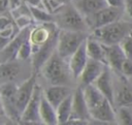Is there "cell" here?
I'll use <instances>...</instances> for the list:
<instances>
[{
    "label": "cell",
    "mask_w": 132,
    "mask_h": 125,
    "mask_svg": "<svg viewBox=\"0 0 132 125\" xmlns=\"http://www.w3.org/2000/svg\"><path fill=\"white\" fill-rule=\"evenodd\" d=\"M132 33V21L122 18L110 24L92 30L91 35L105 45L119 44L126 36Z\"/></svg>",
    "instance_id": "obj_1"
},
{
    "label": "cell",
    "mask_w": 132,
    "mask_h": 125,
    "mask_svg": "<svg viewBox=\"0 0 132 125\" xmlns=\"http://www.w3.org/2000/svg\"><path fill=\"white\" fill-rule=\"evenodd\" d=\"M55 22L59 29L84 32L90 30L86 18L74 7L71 2L65 3L58 8Z\"/></svg>",
    "instance_id": "obj_2"
},
{
    "label": "cell",
    "mask_w": 132,
    "mask_h": 125,
    "mask_svg": "<svg viewBox=\"0 0 132 125\" xmlns=\"http://www.w3.org/2000/svg\"><path fill=\"white\" fill-rule=\"evenodd\" d=\"M87 37L88 35L84 31L59 29L56 52L64 60L69 59V57L77 50Z\"/></svg>",
    "instance_id": "obj_3"
},
{
    "label": "cell",
    "mask_w": 132,
    "mask_h": 125,
    "mask_svg": "<svg viewBox=\"0 0 132 125\" xmlns=\"http://www.w3.org/2000/svg\"><path fill=\"white\" fill-rule=\"evenodd\" d=\"M64 61L55 51L42 65V74L52 85H64L68 81L70 70L69 67H66Z\"/></svg>",
    "instance_id": "obj_4"
},
{
    "label": "cell",
    "mask_w": 132,
    "mask_h": 125,
    "mask_svg": "<svg viewBox=\"0 0 132 125\" xmlns=\"http://www.w3.org/2000/svg\"><path fill=\"white\" fill-rule=\"evenodd\" d=\"M122 18H124V8H119V7L107 5L99 9L95 13L87 17L86 21L89 26V29L94 30L96 28H100L114 21H118Z\"/></svg>",
    "instance_id": "obj_5"
},
{
    "label": "cell",
    "mask_w": 132,
    "mask_h": 125,
    "mask_svg": "<svg viewBox=\"0 0 132 125\" xmlns=\"http://www.w3.org/2000/svg\"><path fill=\"white\" fill-rule=\"evenodd\" d=\"M1 105L2 111L12 121L20 122L21 114L16 107V86L12 83H5L1 86Z\"/></svg>",
    "instance_id": "obj_6"
},
{
    "label": "cell",
    "mask_w": 132,
    "mask_h": 125,
    "mask_svg": "<svg viewBox=\"0 0 132 125\" xmlns=\"http://www.w3.org/2000/svg\"><path fill=\"white\" fill-rule=\"evenodd\" d=\"M31 29V26L20 29L19 32L15 33L14 36L6 43V45L0 50V64L9 61H14L16 59L19 49L29 38Z\"/></svg>",
    "instance_id": "obj_7"
},
{
    "label": "cell",
    "mask_w": 132,
    "mask_h": 125,
    "mask_svg": "<svg viewBox=\"0 0 132 125\" xmlns=\"http://www.w3.org/2000/svg\"><path fill=\"white\" fill-rule=\"evenodd\" d=\"M58 32L59 28L53 31L50 38L34 53L32 54V65L34 68V71H38L42 65L46 62V60L53 55V53L56 51L57 46V39H58Z\"/></svg>",
    "instance_id": "obj_8"
},
{
    "label": "cell",
    "mask_w": 132,
    "mask_h": 125,
    "mask_svg": "<svg viewBox=\"0 0 132 125\" xmlns=\"http://www.w3.org/2000/svg\"><path fill=\"white\" fill-rule=\"evenodd\" d=\"M41 90L39 86H35L31 99L21 115L20 122L25 124H41L39 117V104L41 99Z\"/></svg>",
    "instance_id": "obj_9"
},
{
    "label": "cell",
    "mask_w": 132,
    "mask_h": 125,
    "mask_svg": "<svg viewBox=\"0 0 132 125\" xmlns=\"http://www.w3.org/2000/svg\"><path fill=\"white\" fill-rule=\"evenodd\" d=\"M114 82V106H132V80L118 75Z\"/></svg>",
    "instance_id": "obj_10"
},
{
    "label": "cell",
    "mask_w": 132,
    "mask_h": 125,
    "mask_svg": "<svg viewBox=\"0 0 132 125\" xmlns=\"http://www.w3.org/2000/svg\"><path fill=\"white\" fill-rule=\"evenodd\" d=\"M36 75H37L36 71L32 72V74L16 88V94H15L16 107L21 115L32 97L34 88L36 86Z\"/></svg>",
    "instance_id": "obj_11"
},
{
    "label": "cell",
    "mask_w": 132,
    "mask_h": 125,
    "mask_svg": "<svg viewBox=\"0 0 132 125\" xmlns=\"http://www.w3.org/2000/svg\"><path fill=\"white\" fill-rule=\"evenodd\" d=\"M93 84L114 106V81L112 70L107 65Z\"/></svg>",
    "instance_id": "obj_12"
},
{
    "label": "cell",
    "mask_w": 132,
    "mask_h": 125,
    "mask_svg": "<svg viewBox=\"0 0 132 125\" xmlns=\"http://www.w3.org/2000/svg\"><path fill=\"white\" fill-rule=\"evenodd\" d=\"M68 60H69L68 67H69L70 73L74 80H77L89 60L87 50H86V40L77 48V50L69 57Z\"/></svg>",
    "instance_id": "obj_13"
},
{
    "label": "cell",
    "mask_w": 132,
    "mask_h": 125,
    "mask_svg": "<svg viewBox=\"0 0 132 125\" xmlns=\"http://www.w3.org/2000/svg\"><path fill=\"white\" fill-rule=\"evenodd\" d=\"M105 66L106 65L104 63L89 58L84 70L81 71L79 77L77 79L79 81L80 87H85L87 85L93 84L96 81V79L101 74Z\"/></svg>",
    "instance_id": "obj_14"
},
{
    "label": "cell",
    "mask_w": 132,
    "mask_h": 125,
    "mask_svg": "<svg viewBox=\"0 0 132 125\" xmlns=\"http://www.w3.org/2000/svg\"><path fill=\"white\" fill-rule=\"evenodd\" d=\"M105 62L106 65L114 72L117 75H121V66L123 61L125 60V55L120 48L119 44H112V45H105Z\"/></svg>",
    "instance_id": "obj_15"
},
{
    "label": "cell",
    "mask_w": 132,
    "mask_h": 125,
    "mask_svg": "<svg viewBox=\"0 0 132 125\" xmlns=\"http://www.w3.org/2000/svg\"><path fill=\"white\" fill-rule=\"evenodd\" d=\"M70 118L80 119L85 121H89L91 119L89 114V108L86 103L82 87H78L74 93H72V114Z\"/></svg>",
    "instance_id": "obj_16"
},
{
    "label": "cell",
    "mask_w": 132,
    "mask_h": 125,
    "mask_svg": "<svg viewBox=\"0 0 132 125\" xmlns=\"http://www.w3.org/2000/svg\"><path fill=\"white\" fill-rule=\"evenodd\" d=\"M90 117L94 121H98L100 123H114L116 122V107L106 99L102 104L98 107L89 112Z\"/></svg>",
    "instance_id": "obj_17"
},
{
    "label": "cell",
    "mask_w": 132,
    "mask_h": 125,
    "mask_svg": "<svg viewBox=\"0 0 132 125\" xmlns=\"http://www.w3.org/2000/svg\"><path fill=\"white\" fill-rule=\"evenodd\" d=\"M71 93L70 89L64 85H53L43 91V96L56 108Z\"/></svg>",
    "instance_id": "obj_18"
},
{
    "label": "cell",
    "mask_w": 132,
    "mask_h": 125,
    "mask_svg": "<svg viewBox=\"0 0 132 125\" xmlns=\"http://www.w3.org/2000/svg\"><path fill=\"white\" fill-rule=\"evenodd\" d=\"M71 3L85 18L108 5L106 0H72Z\"/></svg>",
    "instance_id": "obj_19"
},
{
    "label": "cell",
    "mask_w": 132,
    "mask_h": 125,
    "mask_svg": "<svg viewBox=\"0 0 132 125\" xmlns=\"http://www.w3.org/2000/svg\"><path fill=\"white\" fill-rule=\"evenodd\" d=\"M86 50H87L88 57L90 59L100 61L106 65L104 44L101 43L98 39H96L91 34L88 35V37L86 38Z\"/></svg>",
    "instance_id": "obj_20"
},
{
    "label": "cell",
    "mask_w": 132,
    "mask_h": 125,
    "mask_svg": "<svg viewBox=\"0 0 132 125\" xmlns=\"http://www.w3.org/2000/svg\"><path fill=\"white\" fill-rule=\"evenodd\" d=\"M39 117L41 120V123L46 125H57V114L56 108L45 99V97L41 96L40 104H39Z\"/></svg>",
    "instance_id": "obj_21"
},
{
    "label": "cell",
    "mask_w": 132,
    "mask_h": 125,
    "mask_svg": "<svg viewBox=\"0 0 132 125\" xmlns=\"http://www.w3.org/2000/svg\"><path fill=\"white\" fill-rule=\"evenodd\" d=\"M20 72V66L14 61L0 64V84L12 82Z\"/></svg>",
    "instance_id": "obj_22"
},
{
    "label": "cell",
    "mask_w": 132,
    "mask_h": 125,
    "mask_svg": "<svg viewBox=\"0 0 132 125\" xmlns=\"http://www.w3.org/2000/svg\"><path fill=\"white\" fill-rule=\"evenodd\" d=\"M58 124H66L72 114V93L69 94L57 107H56Z\"/></svg>",
    "instance_id": "obj_23"
},
{
    "label": "cell",
    "mask_w": 132,
    "mask_h": 125,
    "mask_svg": "<svg viewBox=\"0 0 132 125\" xmlns=\"http://www.w3.org/2000/svg\"><path fill=\"white\" fill-rule=\"evenodd\" d=\"M116 122L132 125V106H119L116 108Z\"/></svg>",
    "instance_id": "obj_24"
},
{
    "label": "cell",
    "mask_w": 132,
    "mask_h": 125,
    "mask_svg": "<svg viewBox=\"0 0 132 125\" xmlns=\"http://www.w3.org/2000/svg\"><path fill=\"white\" fill-rule=\"evenodd\" d=\"M29 9L31 12V15L33 20L39 22V23H48V22H54V18L51 14V12L46 11L43 7H38V6H30Z\"/></svg>",
    "instance_id": "obj_25"
},
{
    "label": "cell",
    "mask_w": 132,
    "mask_h": 125,
    "mask_svg": "<svg viewBox=\"0 0 132 125\" xmlns=\"http://www.w3.org/2000/svg\"><path fill=\"white\" fill-rule=\"evenodd\" d=\"M32 56V44L29 40V38L21 45V48L19 49L18 55H16V59L19 60H26L29 57Z\"/></svg>",
    "instance_id": "obj_26"
},
{
    "label": "cell",
    "mask_w": 132,
    "mask_h": 125,
    "mask_svg": "<svg viewBox=\"0 0 132 125\" xmlns=\"http://www.w3.org/2000/svg\"><path fill=\"white\" fill-rule=\"evenodd\" d=\"M119 45L122 49L125 57L132 60V34H129L128 36H126L119 43Z\"/></svg>",
    "instance_id": "obj_27"
},
{
    "label": "cell",
    "mask_w": 132,
    "mask_h": 125,
    "mask_svg": "<svg viewBox=\"0 0 132 125\" xmlns=\"http://www.w3.org/2000/svg\"><path fill=\"white\" fill-rule=\"evenodd\" d=\"M121 75L126 79L132 80V60L125 58L121 66Z\"/></svg>",
    "instance_id": "obj_28"
},
{
    "label": "cell",
    "mask_w": 132,
    "mask_h": 125,
    "mask_svg": "<svg viewBox=\"0 0 132 125\" xmlns=\"http://www.w3.org/2000/svg\"><path fill=\"white\" fill-rule=\"evenodd\" d=\"M124 18L129 21H132V0H125Z\"/></svg>",
    "instance_id": "obj_29"
},
{
    "label": "cell",
    "mask_w": 132,
    "mask_h": 125,
    "mask_svg": "<svg viewBox=\"0 0 132 125\" xmlns=\"http://www.w3.org/2000/svg\"><path fill=\"white\" fill-rule=\"evenodd\" d=\"M13 22L11 21V19L5 14H0V31L7 28L8 26L12 25Z\"/></svg>",
    "instance_id": "obj_30"
},
{
    "label": "cell",
    "mask_w": 132,
    "mask_h": 125,
    "mask_svg": "<svg viewBox=\"0 0 132 125\" xmlns=\"http://www.w3.org/2000/svg\"><path fill=\"white\" fill-rule=\"evenodd\" d=\"M72 0H48V2H50V7H52V8H59L60 6H62L63 4H65V3H69V2H71Z\"/></svg>",
    "instance_id": "obj_31"
},
{
    "label": "cell",
    "mask_w": 132,
    "mask_h": 125,
    "mask_svg": "<svg viewBox=\"0 0 132 125\" xmlns=\"http://www.w3.org/2000/svg\"><path fill=\"white\" fill-rule=\"evenodd\" d=\"M8 9H11L9 0H0V14H3Z\"/></svg>",
    "instance_id": "obj_32"
},
{
    "label": "cell",
    "mask_w": 132,
    "mask_h": 125,
    "mask_svg": "<svg viewBox=\"0 0 132 125\" xmlns=\"http://www.w3.org/2000/svg\"><path fill=\"white\" fill-rule=\"evenodd\" d=\"M107 4L113 7H119V8H124L125 0H106Z\"/></svg>",
    "instance_id": "obj_33"
},
{
    "label": "cell",
    "mask_w": 132,
    "mask_h": 125,
    "mask_svg": "<svg viewBox=\"0 0 132 125\" xmlns=\"http://www.w3.org/2000/svg\"><path fill=\"white\" fill-rule=\"evenodd\" d=\"M26 3L30 6H38V7H43L42 5H44L43 0H25ZM44 8V7H43Z\"/></svg>",
    "instance_id": "obj_34"
},
{
    "label": "cell",
    "mask_w": 132,
    "mask_h": 125,
    "mask_svg": "<svg viewBox=\"0 0 132 125\" xmlns=\"http://www.w3.org/2000/svg\"><path fill=\"white\" fill-rule=\"evenodd\" d=\"M9 2H10V5H11V8H14V7H16L18 5L21 4V0H9Z\"/></svg>",
    "instance_id": "obj_35"
},
{
    "label": "cell",
    "mask_w": 132,
    "mask_h": 125,
    "mask_svg": "<svg viewBox=\"0 0 132 125\" xmlns=\"http://www.w3.org/2000/svg\"><path fill=\"white\" fill-rule=\"evenodd\" d=\"M0 110H2V105H1V87H0Z\"/></svg>",
    "instance_id": "obj_36"
},
{
    "label": "cell",
    "mask_w": 132,
    "mask_h": 125,
    "mask_svg": "<svg viewBox=\"0 0 132 125\" xmlns=\"http://www.w3.org/2000/svg\"><path fill=\"white\" fill-rule=\"evenodd\" d=\"M131 34H132V33H131Z\"/></svg>",
    "instance_id": "obj_37"
}]
</instances>
